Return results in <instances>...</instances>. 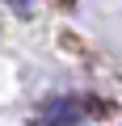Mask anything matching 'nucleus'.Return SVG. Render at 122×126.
<instances>
[{
    "label": "nucleus",
    "mask_w": 122,
    "mask_h": 126,
    "mask_svg": "<svg viewBox=\"0 0 122 126\" xmlns=\"http://www.w3.org/2000/svg\"><path fill=\"white\" fill-rule=\"evenodd\" d=\"M13 9H21V13H30V0H13Z\"/></svg>",
    "instance_id": "obj_2"
},
{
    "label": "nucleus",
    "mask_w": 122,
    "mask_h": 126,
    "mask_svg": "<svg viewBox=\"0 0 122 126\" xmlns=\"http://www.w3.org/2000/svg\"><path fill=\"white\" fill-rule=\"evenodd\" d=\"M105 113V101H88V97H55L34 113V126H76L84 118Z\"/></svg>",
    "instance_id": "obj_1"
}]
</instances>
